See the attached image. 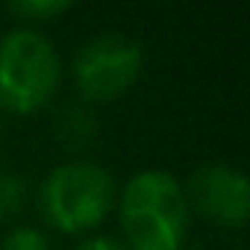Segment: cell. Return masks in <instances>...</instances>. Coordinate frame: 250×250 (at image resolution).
<instances>
[{"instance_id": "cell-10", "label": "cell", "mask_w": 250, "mask_h": 250, "mask_svg": "<svg viewBox=\"0 0 250 250\" xmlns=\"http://www.w3.org/2000/svg\"><path fill=\"white\" fill-rule=\"evenodd\" d=\"M74 250H127V247L115 238H109V235H85L77 241Z\"/></svg>"}, {"instance_id": "cell-2", "label": "cell", "mask_w": 250, "mask_h": 250, "mask_svg": "<svg viewBox=\"0 0 250 250\" xmlns=\"http://www.w3.org/2000/svg\"><path fill=\"white\" fill-rule=\"evenodd\" d=\"M62 59L36 27H15L0 39V106L15 115L39 112L59 88Z\"/></svg>"}, {"instance_id": "cell-3", "label": "cell", "mask_w": 250, "mask_h": 250, "mask_svg": "<svg viewBox=\"0 0 250 250\" xmlns=\"http://www.w3.org/2000/svg\"><path fill=\"white\" fill-rule=\"evenodd\" d=\"M115 203V180L97 162H65L56 165L42 188L39 206L44 221L68 235H80L94 229Z\"/></svg>"}, {"instance_id": "cell-4", "label": "cell", "mask_w": 250, "mask_h": 250, "mask_svg": "<svg viewBox=\"0 0 250 250\" xmlns=\"http://www.w3.org/2000/svg\"><path fill=\"white\" fill-rule=\"evenodd\" d=\"M145 68V50L136 39L103 33L85 42L74 59V83L85 100H115L127 94Z\"/></svg>"}, {"instance_id": "cell-5", "label": "cell", "mask_w": 250, "mask_h": 250, "mask_svg": "<svg viewBox=\"0 0 250 250\" xmlns=\"http://www.w3.org/2000/svg\"><path fill=\"white\" fill-rule=\"evenodd\" d=\"M186 197L188 209L194 206L221 227H241L250 215V183L238 168L224 162L200 165L186 186Z\"/></svg>"}, {"instance_id": "cell-6", "label": "cell", "mask_w": 250, "mask_h": 250, "mask_svg": "<svg viewBox=\"0 0 250 250\" xmlns=\"http://www.w3.org/2000/svg\"><path fill=\"white\" fill-rule=\"evenodd\" d=\"M94 130H97V121H94V112L88 106H68L56 121L59 139L65 145H71V147L88 145L94 139Z\"/></svg>"}, {"instance_id": "cell-1", "label": "cell", "mask_w": 250, "mask_h": 250, "mask_svg": "<svg viewBox=\"0 0 250 250\" xmlns=\"http://www.w3.org/2000/svg\"><path fill=\"white\" fill-rule=\"evenodd\" d=\"M121 227L127 250H180L188 227L186 186L168 171H139L121 188Z\"/></svg>"}, {"instance_id": "cell-9", "label": "cell", "mask_w": 250, "mask_h": 250, "mask_svg": "<svg viewBox=\"0 0 250 250\" xmlns=\"http://www.w3.org/2000/svg\"><path fill=\"white\" fill-rule=\"evenodd\" d=\"M0 250H53V244L39 227H15L6 232Z\"/></svg>"}, {"instance_id": "cell-7", "label": "cell", "mask_w": 250, "mask_h": 250, "mask_svg": "<svg viewBox=\"0 0 250 250\" xmlns=\"http://www.w3.org/2000/svg\"><path fill=\"white\" fill-rule=\"evenodd\" d=\"M27 200V183L18 174L0 171V221H9L24 209Z\"/></svg>"}, {"instance_id": "cell-8", "label": "cell", "mask_w": 250, "mask_h": 250, "mask_svg": "<svg viewBox=\"0 0 250 250\" xmlns=\"http://www.w3.org/2000/svg\"><path fill=\"white\" fill-rule=\"evenodd\" d=\"M68 9H71L68 0H15V3H9V12L24 21H47Z\"/></svg>"}, {"instance_id": "cell-11", "label": "cell", "mask_w": 250, "mask_h": 250, "mask_svg": "<svg viewBox=\"0 0 250 250\" xmlns=\"http://www.w3.org/2000/svg\"><path fill=\"white\" fill-rule=\"evenodd\" d=\"M0 130H3V118H0Z\"/></svg>"}]
</instances>
